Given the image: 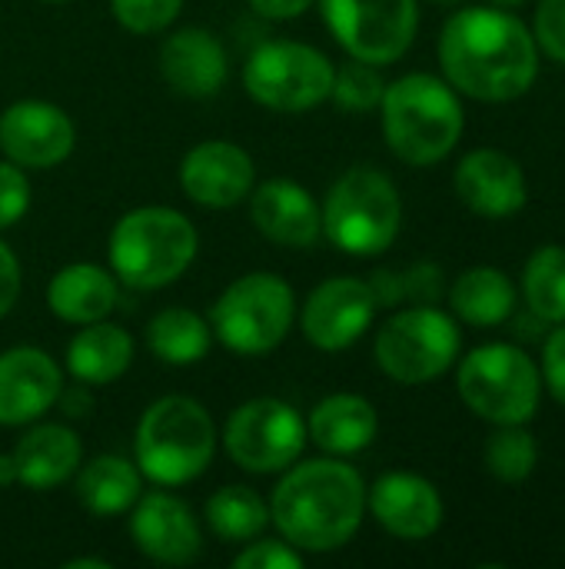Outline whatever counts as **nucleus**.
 <instances>
[{
    "instance_id": "f257e3e1",
    "label": "nucleus",
    "mask_w": 565,
    "mask_h": 569,
    "mask_svg": "<svg viewBox=\"0 0 565 569\" xmlns=\"http://www.w3.org/2000/svg\"><path fill=\"white\" fill-rule=\"evenodd\" d=\"M446 83L480 103H513L539 77V47L533 27L513 10L476 3L456 10L436 43Z\"/></svg>"
},
{
    "instance_id": "f03ea898",
    "label": "nucleus",
    "mask_w": 565,
    "mask_h": 569,
    "mask_svg": "<svg viewBox=\"0 0 565 569\" xmlns=\"http://www.w3.org/2000/svg\"><path fill=\"white\" fill-rule=\"evenodd\" d=\"M366 480L343 457H316L283 470L270 497V523L300 553L343 550L363 527Z\"/></svg>"
},
{
    "instance_id": "7ed1b4c3",
    "label": "nucleus",
    "mask_w": 565,
    "mask_h": 569,
    "mask_svg": "<svg viewBox=\"0 0 565 569\" xmlns=\"http://www.w3.org/2000/svg\"><path fill=\"white\" fill-rule=\"evenodd\" d=\"M380 120L386 147L410 167L443 163L466 130V110L460 93L436 73H403L386 83L380 100Z\"/></svg>"
},
{
    "instance_id": "20e7f679",
    "label": "nucleus",
    "mask_w": 565,
    "mask_h": 569,
    "mask_svg": "<svg viewBox=\"0 0 565 569\" xmlns=\"http://www.w3.org/2000/svg\"><path fill=\"white\" fill-rule=\"evenodd\" d=\"M216 457V423L210 410L183 393L153 400L133 433V463L153 487H186Z\"/></svg>"
},
{
    "instance_id": "39448f33",
    "label": "nucleus",
    "mask_w": 565,
    "mask_h": 569,
    "mask_svg": "<svg viewBox=\"0 0 565 569\" xmlns=\"http://www.w3.org/2000/svg\"><path fill=\"white\" fill-rule=\"evenodd\" d=\"M200 237L186 213L176 207H137L127 210L107 240L110 270L133 290H163L176 283L196 260Z\"/></svg>"
},
{
    "instance_id": "423d86ee",
    "label": "nucleus",
    "mask_w": 565,
    "mask_h": 569,
    "mask_svg": "<svg viewBox=\"0 0 565 569\" xmlns=\"http://www.w3.org/2000/svg\"><path fill=\"white\" fill-rule=\"evenodd\" d=\"M320 210L323 237L350 257H380L403 230V197L396 183L373 167H353L333 180Z\"/></svg>"
},
{
    "instance_id": "0eeeda50",
    "label": "nucleus",
    "mask_w": 565,
    "mask_h": 569,
    "mask_svg": "<svg viewBox=\"0 0 565 569\" xmlns=\"http://www.w3.org/2000/svg\"><path fill=\"white\" fill-rule=\"evenodd\" d=\"M460 400L493 427H519L539 413L543 370L516 343H483L460 360Z\"/></svg>"
},
{
    "instance_id": "6e6552de",
    "label": "nucleus",
    "mask_w": 565,
    "mask_h": 569,
    "mask_svg": "<svg viewBox=\"0 0 565 569\" xmlns=\"http://www.w3.org/2000/svg\"><path fill=\"white\" fill-rule=\"evenodd\" d=\"M213 340L236 357H263L276 350L296 320V293L280 273L236 277L210 307Z\"/></svg>"
},
{
    "instance_id": "1a4fd4ad",
    "label": "nucleus",
    "mask_w": 565,
    "mask_h": 569,
    "mask_svg": "<svg viewBox=\"0 0 565 569\" xmlns=\"http://www.w3.org/2000/svg\"><path fill=\"white\" fill-rule=\"evenodd\" d=\"M463 350V330L456 317L436 303H413L396 310L373 343L376 367L400 387H423L440 380Z\"/></svg>"
},
{
    "instance_id": "9d476101",
    "label": "nucleus",
    "mask_w": 565,
    "mask_h": 569,
    "mask_svg": "<svg viewBox=\"0 0 565 569\" xmlns=\"http://www.w3.org/2000/svg\"><path fill=\"white\" fill-rule=\"evenodd\" d=\"M336 63L303 40H266L243 63V90L266 110L306 113L330 100Z\"/></svg>"
},
{
    "instance_id": "9b49d317",
    "label": "nucleus",
    "mask_w": 565,
    "mask_h": 569,
    "mask_svg": "<svg viewBox=\"0 0 565 569\" xmlns=\"http://www.w3.org/2000/svg\"><path fill=\"white\" fill-rule=\"evenodd\" d=\"M306 420L280 397H253L240 403L223 423L226 457L256 477L283 473L306 450Z\"/></svg>"
},
{
    "instance_id": "f8f14e48",
    "label": "nucleus",
    "mask_w": 565,
    "mask_h": 569,
    "mask_svg": "<svg viewBox=\"0 0 565 569\" xmlns=\"http://www.w3.org/2000/svg\"><path fill=\"white\" fill-rule=\"evenodd\" d=\"M346 57L386 67L406 57L420 30L416 0H316Z\"/></svg>"
},
{
    "instance_id": "ddd939ff",
    "label": "nucleus",
    "mask_w": 565,
    "mask_h": 569,
    "mask_svg": "<svg viewBox=\"0 0 565 569\" xmlns=\"http://www.w3.org/2000/svg\"><path fill=\"white\" fill-rule=\"evenodd\" d=\"M376 293L370 280L360 277H330L310 290L300 307V330L310 347L323 353L350 350L376 320Z\"/></svg>"
},
{
    "instance_id": "4468645a",
    "label": "nucleus",
    "mask_w": 565,
    "mask_h": 569,
    "mask_svg": "<svg viewBox=\"0 0 565 569\" xmlns=\"http://www.w3.org/2000/svg\"><path fill=\"white\" fill-rule=\"evenodd\" d=\"M133 547L157 567H190L203 550V530L186 500L167 487L143 490L127 510Z\"/></svg>"
},
{
    "instance_id": "2eb2a0df",
    "label": "nucleus",
    "mask_w": 565,
    "mask_h": 569,
    "mask_svg": "<svg viewBox=\"0 0 565 569\" xmlns=\"http://www.w3.org/2000/svg\"><path fill=\"white\" fill-rule=\"evenodd\" d=\"M77 127L50 100H17L0 113V153L23 170H50L73 153Z\"/></svg>"
},
{
    "instance_id": "dca6fc26",
    "label": "nucleus",
    "mask_w": 565,
    "mask_h": 569,
    "mask_svg": "<svg viewBox=\"0 0 565 569\" xmlns=\"http://www.w3.org/2000/svg\"><path fill=\"white\" fill-rule=\"evenodd\" d=\"M456 197L466 210L486 220H506L516 217L529 200V180L523 163L496 147H476L470 150L453 173Z\"/></svg>"
},
{
    "instance_id": "f3484780",
    "label": "nucleus",
    "mask_w": 565,
    "mask_h": 569,
    "mask_svg": "<svg viewBox=\"0 0 565 569\" xmlns=\"http://www.w3.org/2000/svg\"><path fill=\"white\" fill-rule=\"evenodd\" d=\"M366 510L390 537L410 543L430 540L446 517L436 483L410 470H390L366 487Z\"/></svg>"
},
{
    "instance_id": "a211bd4d",
    "label": "nucleus",
    "mask_w": 565,
    "mask_h": 569,
    "mask_svg": "<svg viewBox=\"0 0 565 569\" xmlns=\"http://www.w3.org/2000/svg\"><path fill=\"white\" fill-rule=\"evenodd\" d=\"M256 180L253 157L233 140H203L180 160L183 193L206 210L240 207Z\"/></svg>"
},
{
    "instance_id": "6ab92c4d",
    "label": "nucleus",
    "mask_w": 565,
    "mask_h": 569,
    "mask_svg": "<svg viewBox=\"0 0 565 569\" xmlns=\"http://www.w3.org/2000/svg\"><path fill=\"white\" fill-rule=\"evenodd\" d=\"M250 220L276 247L310 250L323 240L320 200L296 180L273 177L250 190Z\"/></svg>"
},
{
    "instance_id": "aec40b11",
    "label": "nucleus",
    "mask_w": 565,
    "mask_h": 569,
    "mask_svg": "<svg viewBox=\"0 0 565 569\" xmlns=\"http://www.w3.org/2000/svg\"><path fill=\"white\" fill-rule=\"evenodd\" d=\"M63 387L60 363L40 347L0 353V427H30L57 407Z\"/></svg>"
},
{
    "instance_id": "412c9836",
    "label": "nucleus",
    "mask_w": 565,
    "mask_h": 569,
    "mask_svg": "<svg viewBox=\"0 0 565 569\" xmlns=\"http://www.w3.org/2000/svg\"><path fill=\"white\" fill-rule=\"evenodd\" d=\"M160 77L180 97L206 100L223 90L230 77L226 47L206 27H180L160 43Z\"/></svg>"
},
{
    "instance_id": "4be33fe9",
    "label": "nucleus",
    "mask_w": 565,
    "mask_h": 569,
    "mask_svg": "<svg viewBox=\"0 0 565 569\" xmlns=\"http://www.w3.org/2000/svg\"><path fill=\"white\" fill-rule=\"evenodd\" d=\"M17 467V487L33 493L57 490L83 463V443L67 423H37L10 450Z\"/></svg>"
},
{
    "instance_id": "5701e85b",
    "label": "nucleus",
    "mask_w": 565,
    "mask_h": 569,
    "mask_svg": "<svg viewBox=\"0 0 565 569\" xmlns=\"http://www.w3.org/2000/svg\"><path fill=\"white\" fill-rule=\"evenodd\" d=\"M380 433L376 407L360 393H330L323 397L306 420V437L326 457L363 453Z\"/></svg>"
},
{
    "instance_id": "b1692460",
    "label": "nucleus",
    "mask_w": 565,
    "mask_h": 569,
    "mask_svg": "<svg viewBox=\"0 0 565 569\" xmlns=\"http://www.w3.org/2000/svg\"><path fill=\"white\" fill-rule=\"evenodd\" d=\"M117 277L100 263H70L47 283V310L73 327L107 320L117 307Z\"/></svg>"
},
{
    "instance_id": "393cba45",
    "label": "nucleus",
    "mask_w": 565,
    "mask_h": 569,
    "mask_svg": "<svg viewBox=\"0 0 565 569\" xmlns=\"http://www.w3.org/2000/svg\"><path fill=\"white\" fill-rule=\"evenodd\" d=\"M133 363V337L110 320L87 323L67 343V370L87 387L117 383Z\"/></svg>"
},
{
    "instance_id": "a878e982",
    "label": "nucleus",
    "mask_w": 565,
    "mask_h": 569,
    "mask_svg": "<svg viewBox=\"0 0 565 569\" xmlns=\"http://www.w3.org/2000/svg\"><path fill=\"white\" fill-rule=\"evenodd\" d=\"M450 307L456 320L490 330L513 320L519 307V290L513 277L500 267H470L450 287Z\"/></svg>"
},
{
    "instance_id": "bb28decb",
    "label": "nucleus",
    "mask_w": 565,
    "mask_h": 569,
    "mask_svg": "<svg viewBox=\"0 0 565 569\" xmlns=\"http://www.w3.org/2000/svg\"><path fill=\"white\" fill-rule=\"evenodd\" d=\"M73 477H77L73 490H77L80 507L103 520L127 517V510L143 493L140 467L117 453H103V457H93L90 463H80V470Z\"/></svg>"
},
{
    "instance_id": "cd10ccee",
    "label": "nucleus",
    "mask_w": 565,
    "mask_h": 569,
    "mask_svg": "<svg viewBox=\"0 0 565 569\" xmlns=\"http://www.w3.org/2000/svg\"><path fill=\"white\" fill-rule=\"evenodd\" d=\"M147 347L170 367H193L213 350V327L186 307H167L147 323Z\"/></svg>"
},
{
    "instance_id": "c85d7f7f",
    "label": "nucleus",
    "mask_w": 565,
    "mask_h": 569,
    "mask_svg": "<svg viewBox=\"0 0 565 569\" xmlns=\"http://www.w3.org/2000/svg\"><path fill=\"white\" fill-rule=\"evenodd\" d=\"M206 527L216 540L223 543H250L256 537L266 533L270 527V503L253 490V487H240L230 483L223 490H216L206 507H203Z\"/></svg>"
},
{
    "instance_id": "c756f323",
    "label": "nucleus",
    "mask_w": 565,
    "mask_h": 569,
    "mask_svg": "<svg viewBox=\"0 0 565 569\" xmlns=\"http://www.w3.org/2000/svg\"><path fill=\"white\" fill-rule=\"evenodd\" d=\"M523 297L539 323H565V247L543 243L523 267Z\"/></svg>"
},
{
    "instance_id": "7c9ffc66",
    "label": "nucleus",
    "mask_w": 565,
    "mask_h": 569,
    "mask_svg": "<svg viewBox=\"0 0 565 569\" xmlns=\"http://www.w3.org/2000/svg\"><path fill=\"white\" fill-rule=\"evenodd\" d=\"M483 463H486L490 477H496L503 483H523L539 467V443L526 430V423H519V427H496V433L486 440Z\"/></svg>"
},
{
    "instance_id": "2f4dec72",
    "label": "nucleus",
    "mask_w": 565,
    "mask_h": 569,
    "mask_svg": "<svg viewBox=\"0 0 565 569\" xmlns=\"http://www.w3.org/2000/svg\"><path fill=\"white\" fill-rule=\"evenodd\" d=\"M383 90H386V80H383L380 67L350 57V60L340 63L336 73H333L330 100H333L340 110H346V113H370V110L380 107Z\"/></svg>"
},
{
    "instance_id": "473e14b6",
    "label": "nucleus",
    "mask_w": 565,
    "mask_h": 569,
    "mask_svg": "<svg viewBox=\"0 0 565 569\" xmlns=\"http://www.w3.org/2000/svg\"><path fill=\"white\" fill-rule=\"evenodd\" d=\"M117 23L137 37L163 33L183 10V0H110Z\"/></svg>"
},
{
    "instance_id": "72a5a7b5",
    "label": "nucleus",
    "mask_w": 565,
    "mask_h": 569,
    "mask_svg": "<svg viewBox=\"0 0 565 569\" xmlns=\"http://www.w3.org/2000/svg\"><path fill=\"white\" fill-rule=\"evenodd\" d=\"M30 177L13 160H0V230L17 227L30 210Z\"/></svg>"
},
{
    "instance_id": "f704fd0d",
    "label": "nucleus",
    "mask_w": 565,
    "mask_h": 569,
    "mask_svg": "<svg viewBox=\"0 0 565 569\" xmlns=\"http://www.w3.org/2000/svg\"><path fill=\"white\" fill-rule=\"evenodd\" d=\"M233 569H303V553L283 537H256L233 557Z\"/></svg>"
},
{
    "instance_id": "c9c22d12",
    "label": "nucleus",
    "mask_w": 565,
    "mask_h": 569,
    "mask_svg": "<svg viewBox=\"0 0 565 569\" xmlns=\"http://www.w3.org/2000/svg\"><path fill=\"white\" fill-rule=\"evenodd\" d=\"M533 37L539 53L565 67V0H539L536 20H533Z\"/></svg>"
},
{
    "instance_id": "e433bc0d",
    "label": "nucleus",
    "mask_w": 565,
    "mask_h": 569,
    "mask_svg": "<svg viewBox=\"0 0 565 569\" xmlns=\"http://www.w3.org/2000/svg\"><path fill=\"white\" fill-rule=\"evenodd\" d=\"M400 287H403V303H436L443 297V270L430 260L413 263L400 270Z\"/></svg>"
},
{
    "instance_id": "4c0bfd02",
    "label": "nucleus",
    "mask_w": 565,
    "mask_h": 569,
    "mask_svg": "<svg viewBox=\"0 0 565 569\" xmlns=\"http://www.w3.org/2000/svg\"><path fill=\"white\" fill-rule=\"evenodd\" d=\"M539 370H543V387L565 410V323H556V330L546 337Z\"/></svg>"
},
{
    "instance_id": "58836bf2",
    "label": "nucleus",
    "mask_w": 565,
    "mask_h": 569,
    "mask_svg": "<svg viewBox=\"0 0 565 569\" xmlns=\"http://www.w3.org/2000/svg\"><path fill=\"white\" fill-rule=\"evenodd\" d=\"M20 297V260L10 250V243L0 237V320L13 310Z\"/></svg>"
},
{
    "instance_id": "ea45409f",
    "label": "nucleus",
    "mask_w": 565,
    "mask_h": 569,
    "mask_svg": "<svg viewBox=\"0 0 565 569\" xmlns=\"http://www.w3.org/2000/svg\"><path fill=\"white\" fill-rule=\"evenodd\" d=\"M253 13L266 17V20H296L303 17L316 0H246Z\"/></svg>"
},
{
    "instance_id": "a19ab883",
    "label": "nucleus",
    "mask_w": 565,
    "mask_h": 569,
    "mask_svg": "<svg viewBox=\"0 0 565 569\" xmlns=\"http://www.w3.org/2000/svg\"><path fill=\"white\" fill-rule=\"evenodd\" d=\"M90 390L93 387H87V383H80V380H73V387H60V397H57V403L63 407V413L67 417H87L90 413Z\"/></svg>"
},
{
    "instance_id": "79ce46f5",
    "label": "nucleus",
    "mask_w": 565,
    "mask_h": 569,
    "mask_svg": "<svg viewBox=\"0 0 565 569\" xmlns=\"http://www.w3.org/2000/svg\"><path fill=\"white\" fill-rule=\"evenodd\" d=\"M7 487H17V467H13L10 453H0V490H7Z\"/></svg>"
},
{
    "instance_id": "37998d69",
    "label": "nucleus",
    "mask_w": 565,
    "mask_h": 569,
    "mask_svg": "<svg viewBox=\"0 0 565 569\" xmlns=\"http://www.w3.org/2000/svg\"><path fill=\"white\" fill-rule=\"evenodd\" d=\"M63 569H110V563L100 557H77V560H67Z\"/></svg>"
},
{
    "instance_id": "c03bdc74",
    "label": "nucleus",
    "mask_w": 565,
    "mask_h": 569,
    "mask_svg": "<svg viewBox=\"0 0 565 569\" xmlns=\"http://www.w3.org/2000/svg\"><path fill=\"white\" fill-rule=\"evenodd\" d=\"M483 3H490V7H503V10H516V7H523L526 0H483Z\"/></svg>"
},
{
    "instance_id": "a18cd8bd",
    "label": "nucleus",
    "mask_w": 565,
    "mask_h": 569,
    "mask_svg": "<svg viewBox=\"0 0 565 569\" xmlns=\"http://www.w3.org/2000/svg\"><path fill=\"white\" fill-rule=\"evenodd\" d=\"M436 3H460V0H436Z\"/></svg>"
},
{
    "instance_id": "49530a36",
    "label": "nucleus",
    "mask_w": 565,
    "mask_h": 569,
    "mask_svg": "<svg viewBox=\"0 0 565 569\" xmlns=\"http://www.w3.org/2000/svg\"><path fill=\"white\" fill-rule=\"evenodd\" d=\"M50 3H67V0H50Z\"/></svg>"
}]
</instances>
